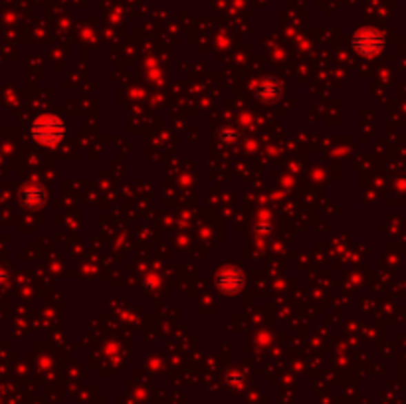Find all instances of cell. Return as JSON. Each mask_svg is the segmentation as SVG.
Returning <instances> with one entry per match:
<instances>
[{"label": "cell", "mask_w": 406, "mask_h": 404, "mask_svg": "<svg viewBox=\"0 0 406 404\" xmlns=\"http://www.w3.org/2000/svg\"><path fill=\"white\" fill-rule=\"evenodd\" d=\"M32 135L38 143L42 145H56L58 141H62L63 137V123L56 117H40L36 119L34 127H32Z\"/></svg>", "instance_id": "cell-1"}, {"label": "cell", "mask_w": 406, "mask_h": 404, "mask_svg": "<svg viewBox=\"0 0 406 404\" xmlns=\"http://www.w3.org/2000/svg\"><path fill=\"white\" fill-rule=\"evenodd\" d=\"M353 48L365 58H373L383 48V36L373 28H361L359 32L353 36Z\"/></svg>", "instance_id": "cell-2"}, {"label": "cell", "mask_w": 406, "mask_h": 404, "mask_svg": "<svg viewBox=\"0 0 406 404\" xmlns=\"http://www.w3.org/2000/svg\"><path fill=\"white\" fill-rule=\"evenodd\" d=\"M216 286H219V290L226 291V293H234L244 286V275L234 266L222 268L216 275Z\"/></svg>", "instance_id": "cell-3"}, {"label": "cell", "mask_w": 406, "mask_h": 404, "mask_svg": "<svg viewBox=\"0 0 406 404\" xmlns=\"http://www.w3.org/2000/svg\"><path fill=\"white\" fill-rule=\"evenodd\" d=\"M256 94L264 103H272L274 99H278V96H280V85H278L276 80H264L258 85Z\"/></svg>", "instance_id": "cell-4"}, {"label": "cell", "mask_w": 406, "mask_h": 404, "mask_svg": "<svg viewBox=\"0 0 406 404\" xmlns=\"http://www.w3.org/2000/svg\"><path fill=\"white\" fill-rule=\"evenodd\" d=\"M24 202L26 204H40L42 202V191L40 189H28L26 193H24Z\"/></svg>", "instance_id": "cell-5"}]
</instances>
